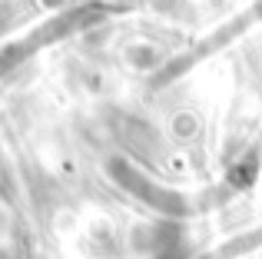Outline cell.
<instances>
[{
	"mask_svg": "<svg viewBox=\"0 0 262 259\" xmlns=\"http://www.w3.org/2000/svg\"><path fill=\"white\" fill-rule=\"evenodd\" d=\"M173 130H176V136H196V120L186 117V113H179L173 120Z\"/></svg>",
	"mask_w": 262,
	"mask_h": 259,
	"instance_id": "6da1fadb",
	"label": "cell"
}]
</instances>
